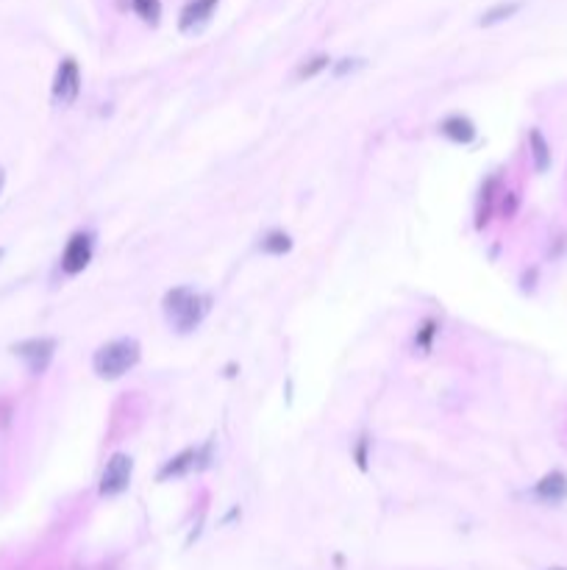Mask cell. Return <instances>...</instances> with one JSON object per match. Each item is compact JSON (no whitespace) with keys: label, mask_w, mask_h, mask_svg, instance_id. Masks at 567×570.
Segmentation results:
<instances>
[{"label":"cell","mask_w":567,"mask_h":570,"mask_svg":"<svg viewBox=\"0 0 567 570\" xmlns=\"http://www.w3.org/2000/svg\"><path fill=\"white\" fill-rule=\"evenodd\" d=\"M217 6H220V0H187V6L179 15V31L181 34H198V31H203L211 23Z\"/></svg>","instance_id":"cell-8"},{"label":"cell","mask_w":567,"mask_h":570,"mask_svg":"<svg viewBox=\"0 0 567 570\" xmlns=\"http://www.w3.org/2000/svg\"><path fill=\"white\" fill-rule=\"evenodd\" d=\"M95 254V234L92 232H76L62 254V270L65 275H78L89 267Z\"/></svg>","instance_id":"cell-6"},{"label":"cell","mask_w":567,"mask_h":570,"mask_svg":"<svg viewBox=\"0 0 567 570\" xmlns=\"http://www.w3.org/2000/svg\"><path fill=\"white\" fill-rule=\"evenodd\" d=\"M262 254L267 256H284V254H290L293 251V237L287 232H267L259 243Z\"/></svg>","instance_id":"cell-13"},{"label":"cell","mask_w":567,"mask_h":570,"mask_svg":"<svg viewBox=\"0 0 567 570\" xmlns=\"http://www.w3.org/2000/svg\"><path fill=\"white\" fill-rule=\"evenodd\" d=\"M534 495L540 501H548V503H562L567 501V476L562 471H551L545 473L537 484H534Z\"/></svg>","instance_id":"cell-10"},{"label":"cell","mask_w":567,"mask_h":570,"mask_svg":"<svg viewBox=\"0 0 567 570\" xmlns=\"http://www.w3.org/2000/svg\"><path fill=\"white\" fill-rule=\"evenodd\" d=\"M12 354L28 368L31 376H42L50 368L53 357H56V339H50V337L23 339V342H15Z\"/></svg>","instance_id":"cell-3"},{"label":"cell","mask_w":567,"mask_h":570,"mask_svg":"<svg viewBox=\"0 0 567 570\" xmlns=\"http://www.w3.org/2000/svg\"><path fill=\"white\" fill-rule=\"evenodd\" d=\"M81 95V67L76 59H62V65L56 67V76H53V100L62 103V106H70L76 103Z\"/></svg>","instance_id":"cell-7"},{"label":"cell","mask_w":567,"mask_h":570,"mask_svg":"<svg viewBox=\"0 0 567 570\" xmlns=\"http://www.w3.org/2000/svg\"><path fill=\"white\" fill-rule=\"evenodd\" d=\"M131 6L148 26H159V20H161V0H131Z\"/></svg>","instance_id":"cell-15"},{"label":"cell","mask_w":567,"mask_h":570,"mask_svg":"<svg viewBox=\"0 0 567 570\" xmlns=\"http://www.w3.org/2000/svg\"><path fill=\"white\" fill-rule=\"evenodd\" d=\"M367 448H370V440H367V434H362L359 445H356V462H359L362 471H367Z\"/></svg>","instance_id":"cell-17"},{"label":"cell","mask_w":567,"mask_h":570,"mask_svg":"<svg viewBox=\"0 0 567 570\" xmlns=\"http://www.w3.org/2000/svg\"><path fill=\"white\" fill-rule=\"evenodd\" d=\"M131 476H134V460H131V456L129 453H111V460L106 462L103 473H100L98 492L103 498H115V495L129 490Z\"/></svg>","instance_id":"cell-4"},{"label":"cell","mask_w":567,"mask_h":570,"mask_svg":"<svg viewBox=\"0 0 567 570\" xmlns=\"http://www.w3.org/2000/svg\"><path fill=\"white\" fill-rule=\"evenodd\" d=\"M4 254H6V251H4V248H0V259H4Z\"/></svg>","instance_id":"cell-20"},{"label":"cell","mask_w":567,"mask_h":570,"mask_svg":"<svg viewBox=\"0 0 567 570\" xmlns=\"http://www.w3.org/2000/svg\"><path fill=\"white\" fill-rule=\"evenodd\" d=\"M359 67H365L362 59H343V65H336L334 73H336V76H345V73H354V70H359Z\"/></svg>","instance_id":"cell-18"},{"label":"cell","mask_w":567,"mask_h":570,"mask_svg":"<svg viewBox=\"0 0 567 570\" xmlns=\"http://www.w3.org/2000/svg\"><path fill=\"white\" fill-rule=\"evenodd\" d=\"M209 304L211 301L203 293H198L192 287H176L164 295L161 306H164V317L170 326H173L179 334H190L209 315Z\"/></svg>","instance_id":"cell-2"},{"label":"cell","mask_w":567,"mask_h":570,"mask_svg":"<svg viewBox=\"0 0 567 570\" xmlns=\"http://www.w3.org/2000/svg\"><path fill=\"white\" fill-rule=\"evenodd\" d=\"M529 148H531V159H534L537 173H545V170L551 167V145H548V140L542 137L540 129L529 131Z\"/></svg>","instance_id":"cell-11"},{"label":"cell","mask_w":567,"mask_h":570,"mask_svg":"<svg viewBox=\"0 0 567 570\" xmlns=\"http://www.w3.org/2000/svg\"><path fill=\"white\" fill-rule=\"evenodd\" d=\"M331 67V59L325 53H320V56H312V59H306L298 70H295V78L298 81H306V78H314V76H320L323 70H328Z\"/></svg>","instance_id":"cell-14"},{"label":"cell","mask_w":567,"mask_h":570,"mask_svg":"<svg viewBox=\"0 0 567 570\" xmlns=\"http://www.w3.org/2000/svg\"><path fill=\"white\" fill-rule=\"evenodd\" d=\"M521 9H523L521 0H509V4H498V6L487 9V12L479 17V26H484V28L498 26V23H503V20H509V17H515Z\"/></svg>","instance_id":"cell-12"},{"label":"cell","mask_w":567,"mask_h":570,"mask_svg":"<svg viewBox=\"0 0 567 570\" xmlns=\"http://www.w3.org/2000/svg\"><path fill=\"white\" fill-rule=\"evenodd\" d=\"M209 462H211V448H209V445H203V448H187V451H181L179 456H173V460H170V462H164L156 479H159V482L181 479V476H187V473H192V471L206 468Z\"/></svg>","instance_id":"cell-5"},{"label":"cell","mask_w":567,"mask_h":570,"mask_svg":"<svg viewBox=\"0 0 567 570\" xmlns=\"http://www.w3.org/2000/svg\"><path fill=\"white\" fill-rule=\"evenodd\" d=\"M4 187H6V170L0 167V195H4Z\"/></svg>","instance_id":"cell-19"},{"label":"cell","mask_w":567,"mask_h":570,"mask_svg":"<svg viewBox=\"0 0 567 570\" xmlns=\"http://www.w3.org/2000/svg\"><path fill=\"white\" fill-rule=\"evenodd\" d=\"M142 359V346L134 337H120L100 346L92 357V370L103 381L123 378L129 370H134Z\"/></svg>","instance_id":"cell-1"},{"label":"cell","mask_w":567,"mask_h":570,"mask_svg":"<svg viewBox=\"0 0 567 570\" xmlns=\"http://www.w3.org/2000/svg\"><path fill=\"white\" fill-rule=\"evenodd\" d=\"M439 134L445 140H450L453 145H473L479 137V129L470 118H465V114H448V118L439 123Z\"/></svg>","instance_id":"cell-9"},{"label":"cell","mask_w":567,"mask_h":570,"mask_svg":"<svg viewBox=\"0 0 567 570\" xmlns=\"http://www.w3.org/2000/svg\"><path fill=\"white\" fill-rule=\"evenodd\" d=\"M437 331H439V323L437 320H423V326L418 328V334H415V348L420 351V354H428L431 351V342H434V337H437Z\"/></svg>","instance_id":"cell-16"},{"label":"cell","mask_w":567,"mask_h":570,"mask_svg":"<svg viewBox=\"0 0 567 570\" xmlns=\"http://www.w3.org/2000/svg\"><path fill=\"white\" fill-rule=\"evenodd\" d=\"M551 570H564V567H551Z\"/></svg>","instance_id":"cell-21"}]
</instances>
